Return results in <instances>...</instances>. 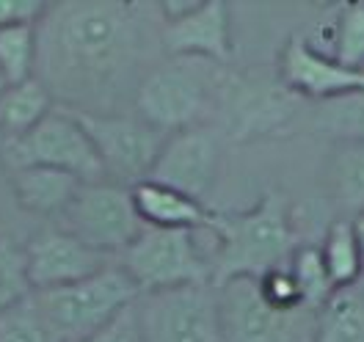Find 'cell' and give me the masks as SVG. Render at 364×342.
Instances as JSON below:
<instances>
[{
    "label": "cell",
    "instance_id": "484cf974",
    "mask_svg": "<svg viewBox=\"0 0 364 342\" xmlns=\"http://www.w3.org/2000/svg\"><path fill=\"white\" fill-rule=\"evenodd\" d=\"M33 293L28 279V260L25 243L14 240L11 235H0V312L20 304Z\"/></svg>",
    "mask_w": 364,
    "mask_h": 342
},
{
    "label": "cell",
    "instance_id": "4316f807",
    "mask_svg": "<svg viewBox=\"0 0 364 342\" xmlns=\"http://www.w3.org/2000/svg\"><path fill=\"white\" fill-rule=\"evenodd\" d=\"M0 342H61L39 312L33 293L0 312Z\"/></svg>",
    "mask_w": 364,
    "mask_h": 342
},
{
    "label": "cell",
    "instance_id": "9c48e42d",
    "mask_svg": "<svg viewBox=\"0 0 364 342\" xmlns=\"http://www.w3.org/2000/svg\"><path fill=\"white\" fill-rule=\"evenodd\" d=\"M224 342H315L318 312L279 309L259 296L257 279H232L218 287Z\"/></svg>",
    "mask_w": 364,
    "mask_h": 342
},
{
    "label": "cell",
    "instance_id": "44dd1931",
    "mask_svg": "<svg viewBox=\"0 0 364 342\" xmlns=\"http://www.w3.org/2000/svg\"><path fill=\"white\" fill-rule=\"evenodd\" d=\"M315 342H364V279L334 290L320 306Z\"/></svg>",
    "mask_w": 364,
    "mask_h": 342
},
{
    "label": "cell",
    "instance_id": "603a6c76",
    "mask_svg": "<svg viewBox=\"0 0 364 342\" xmlns=\"http://www.w3.org/2000/svg\"><path fill=\"white\" fill-rule=\"evenodd\" d=\"M318 246H320V254H323V262H326V271L331 276V284L337 290L362 282L364 254L353 218L337 215L326 227V235H323V240H320Z\"/></svg>",
    "mask_w": 364,
    "mask_h": 342
},
{
    "label": "cell",
    "instance_id": "5bb4252c",
    "mask_svg": "<svg viewBox=\"0 0 364 342\" xmlns=\"http://www.w3.org/2000/svg\"><path fill=\"white\" fill-rule=\"evenodd\" d=\"M276 75L282 86L304 102H328L364 89V72L337 64L331 55L309 45L306 36H293L282 47Z\"/></svg>",
    "mask_w": 364,
    "mask_h": 342
},
{
    "label": "cell",
    "instance_id": "2e32d148",
    "mask_svg": "<svg viewBox=\"0 0 364 342\" xmlns=\"http://www.w3.org/2000/svg\"><path fill=\"white\" fill-rule=\"evenodd\" d=\"M133 202L146 227L155 229H205L213 227L215 210L199 199H191L168 185L144 180L130 188Z\"/></svg>",
    "mask_w": 364,
    "mask_h": 342
},
{
    "label": "cell",
    "instance_id": "ffe728a7",
    "mask_svg": "<svg viewBox=\"0 0 364 342\" xmlns=\"http://www.w3.org/2000/svg\"><path fill=\"white\" fill-rule=\"evenodd\" d=\"M55 108H58L55 97L36 75L23 83L6 86L0 92V141H11L31 133Z\"/></svg>",
    "mask_w": 364,
    "mask_h": 342
},
{
    "label": "cell",
    "instance_id": "d6986e66",
    "mask_svg": "<svg viewBox=\"0 0 364 342\" xmlns=\"http://www.w3.org/2000/svg\"><path fill=\"white\" fill-rule=\"evenodd\" d=\"M306 136H326L337 141H364V89L328 102H306L298 116L296 130Z\"/></svg>",
    "mask_w": 364,
    "mask_h": 342
},
{
    "label": "cell",
    "instance_id": "8fae6325",
    "mask_svg": "<svg viewBox=\"0 0 364 342\" xmlns=\"http://www.w3.org/2000/svg\"><path fill=\"white\" fill-rule=\"evenodd\" d=\"M72 114L91 138L108 183L133 188L149 177L166 144V133L155 130L136 114Z\"/></svg>",
    "mask_w": 364,
    "mask_h": 342
},
{
    "label": "cell",
    "instance_id": "5b68a950",
    "mask_svg": "<svg viewBox=\"0 0 364 342\" xmlns=\"http://www.w3.org/2000/svg\"><path fill=\"white\" fill-rule=\"evenodd\" d=\"M39 312L61 342H80L114 323L138 301V287L116 260L100 274L55 290L33 293Z\"/></svg>",
    "mask_w": 364,
    "mask_h": 342
},
{
    "label": "cell",
    "instance_id": "4fadbf2b",
    "mask_svg": "<svg viewBox=\"0 0 364 342\" xmlns=\"http://www.w3.org/2000/svg\"><path fill=\"white\" fill-rule=\"evenodd\" d=\"M25 260L33 293L83 282L114 262V257L91 249L89 243L58 224L31 235V240L25 243Z\"/></svg>",
    "mask_w": 364,
    "mask_h": 342
},
{
    "label": "cell",
    "instance_id": "d4e9b609",
    "mask_svg": "<svg viewBox=\"0 0 364 342\" xmlns=\"http://www.w3.org/2000/svg\"><path fill=\"white\" fill-rule=\"evenodd\" d=\"M290 274L296 279L298 290H301V304L312 312H318L320 306L331 298V293L337 290L331 284V276L326 271L323 254H320L318 243H301L293 257H290Z\"/></svg>",
    "mask_w": 364,
    "mask_h": 342
},
{
    "label": "cell",
    "instance_id": "e0dca14e",
    "mask_svg": "<svg viewBox=\"0 0 364 342\" xmlns=\"http://www.w3.org/2000/svg\"><path fill=\"white\" fill-rule=\"evenodd\" d=\"M9 183H11L17 205L25 213H33L42 218H61L83 185L67 171L42 169V166L9 171Z\"/></svg>",
    "mask_w": 364,
    "mask_h": 342
},
{
    "label": "cell",
    "instance_id": "9a60e30c",
    "mask_svg": "<svg viewBox=\"0 0 364 342\" xmlns=\"http://www.w3.org/2000/svg\"><path fill=\"white\" fill-rule=\"evenodd\" d=\"M160 45L166 55L207 58L229 67L235 58L229 6L221 0H193L185 14L160 20Z\"/></svg>",
    "mask_w": 364,
    "mask_h": 342
},
{
    "label": "cell",
    "instance_id": "ac0fdd59",
    "mask_svg": "<svg viewBox=\"0 0 364 342\" xmlns=\"http://www.w3.org/2000/svg\"><path fill=\"white\" fill-rule=\"evenodd\" d=\"M323 180L340 215H364V141H337L326 155Z\"/></svg>",
    "mask_w": 364,
    "mask_h": 342
},
{
    "label": "cell",
    "instance_id": "ba28073f",
    "mask_svg": "<svg viewBox=\"0 0 364 342\" xmlns=\"http://www.w3.org/2000/svg\"><path fill=\"white\" fill-rule=\"evenodd\" d=\"M141 342H224L218 287L182 284L136 301Z\"/></svg>",
    "mask_w": 364,
    "mask_h": 342
},
{
    "label": "cell",
    "instance_id": "30bf717a",
    "mask_svg": "<svg viewBox=\"0 0 364 342\" xmlns=\"http://www.w3.org/2000/svg\"><path fill=\"white\" fill-rule=\"evenodd\" d=\"M58 227L116 260V254L127 249L146 224L138 215L130 188L102 180L80 185L67 213L58 218Z\"/></svg>",
    "mask_w": 364,
    "mask_h": 342
},
{
    "label": "cell",
    "instance_id": "7c38bea8",
    "mask_svg": "<svg viewBox=\"0 0 364 342\" xmlns=\"http://www.w3.org/2000/svg\"><path fill=\"white\" fill-rule=\"evenodd\" d=\"M224 146L227 141L213 124H199V127L171 133L166 136V144L146 180L168 185L191 199L205 202V196L218 180V171L224 163Z\"/></svg>",
    "mask_w": 364,
    "mask_h": 342
},
{
    "label": "cell",
    "instance_id": "f546056e",
    "mask_svg": "<svg viewBox=\"0 0 364 342\" xmlns=\"http://www.w3.org/2000/svg\"><path fill=\"white\" fill-rule=\"evenodd\" d=\"M47 3L42 0H0V31L11 25H36L45 14Z\"/></svg>",
    "mask_w": 364,
    "mask_h": 342
},
{
    "label": "cell",
    "instance_id": "3957f363",
    "mask_svg": "<svg viewBox=\"0 0 364 342\" xmlns=\"http://www.w3.org/2000/svg\"><path fill=\"white\" fill-rule=\"evenodd\" d=\"M227 75L229 67L207 58L163 55L141 78L133 114L166 136L210 124Z\"/></svg>",
    "mask_w": 364,
    "mask_h": 342
},
{
    "label": "cell",
    "instance_id": "7a4b0ae2",
    "mask_svg": "<svg viewBox=\"0 0 364 342\" xmlns=\"http://www.w3.org/2000/svg\"><path fill=\"white\" fill-rule=\"evenodd\" d=\"M218 249L213 257L210 282L221 287L232 279H259L284 265L304 243L298 232L293 199L271 188L249 210H215Z\"/></svg>",
    "mask_w": 364,
    "mask_h": 342
},
{
    "label": "cell",
    "instance_id": "7402d4cb",
    "mask_svg": "<svg viewBox=\"0 0 364 342\" xmlns=\"http://www.w3.org/2000/svg\"><path fill=\"white\" fill-rule=\"evenodd\" d=\"M306 42L312 47L326 42V55H331L342 67L364 72V3H342L334 20H328L318 36Z\"/></svg>",
    "mask_w": 364,
    "mask_h": 342
},
{
    "label": "cell",
    "instance_id": "52a82bcc",
    "mask_svg": "<svg viewBox=\"0 0 364 342\" xmlns=\"http://www.w3.org/2000/svg\"><path fill=\"white\" fill-rule=\"evenodd\" d=\"M0 163L6 171L42 166V169L67 171L80 183L105 180V169L83 124L72 111L61 105L45 122H39L31 133L11 141H0Z\"/></svg>",
    "mask_w": 364,
    "mask_h": 342
},
{
    "label": "cell",
    "instance_id": "277c9868",
    "mask_svg": "<svg viewBox=\"0 0 364 342\" xmlns=\"http://www.w3.org/2000/svg\"><path fill=\"white\" fill-rule=\"evenodd\" d=\"M304 105V100H298L296 94L282 86L276 67H229L210 124L227 144L293 136Z\"/></svg>",
    "mask_w": 364,
    "mask_h": 342
},
{
    "label": "cell",
    "instance_id": "f1b7e54d",
    "mask_svg": "<svg viewBox=\"0 0 364 342\" xmlns=\"http://www.w3.org/2000/svg\"><path fill=\"white\" fill-rule=\"evenodd\" d=\"M80 342H141V331H138L136 318V304L130 309H124L114 323H108L105 328H100L97 334H91Z\"/></svg>",
    "mask_w": 364,
    "mask_h": 342
},
{
    "label": "cell",
    "instance_id": "cb8c5ba5",
    "mask_svg": "<svg viewBox=\"0 0 364 342\" xmlns=\"http://www.w3.org/2000/svg\"><path fill=\"white\" fill-rule=\"evenodd\" d=\"M36 61H39L36 25L25 23L0 31V78L6 86L33 78Z\"/></svg>",
    "mask_w": 364,
    "mask_h": 342
},
{
    "label": "cell",
    "instance_id": "6da1fadb",
    "mask_svg": "<svg viewBox=\"0 0 364 342\" xmlns=\"http://www.w3.org/2000/svg\"><path fill=\"white\" fill-rule=\"evenodd\" d=\"M36 78L80 114H133V97L158 58V3L55 0L36 23Z\"/></svg>",
    "mask_w": 364,
    "mask_h": 342
},
{
    "label": "cell",
    "instance_id": "83f0119b",
    "mask_svg": "<svg viewBox=\"0 0 364 342\" xmlns=\"http://www.w3.org/2000/svg\"><path fill=\"white\" fill-rule=\"evenodd\" d=\"M287 262L259 276L257 279V287H259V296L265 298L271 306H279V309H301L304 306L301 304V290H298L296 279L290 274V265Z\"/></svg>",
    "mask_w": 364,
    "mask_h": 342
},
{
    "label": "cell",
    "instance_id": "4dcf8cb0",
    "mask_svg": "<svg viewBox=\"0 0 364 342\" xmlns=\"http://www.w3.org/2000/svg\"><path fill=\"white\" fill-rule=\"evenodd\" d=\"M353 224H356V232H359V243H362V254H364V215H356Z\"/></svg>",
    "mask_w": 364,
    "mask_h": 342
},
{
    "label": "cell",
    "instance_id": "1f68e13d",
    "mask_svg": "<svg viewBox=\"0 0 364 342\" xmlns=\"http://www.w3.org/2000/svg\"><path fill=\"white\" fill-rule=\"evenodd\" d=\"M3 89H6V83H3V78H0V92H3Z\"/></svg>",
    "mask_w": 364,
    "mask_h": 342
},
{
    "label": "cell",
    "instance_id": "8992f818",
    "mask_svg": "<svg viewBox=\"0 0 364 342\" xmlns=\"http://www.w3.org/2000/svg\"><path fill=\"white\" fill-rule=\"evenodd\" d=\"M116 265L130 276L138 296L210 282V260L202 249L199 229L146 227L127 249L116 254Z\"/></svg>",
    "mask_w": 364,
    "mask_h": 342
}]
</instances>
